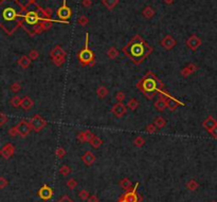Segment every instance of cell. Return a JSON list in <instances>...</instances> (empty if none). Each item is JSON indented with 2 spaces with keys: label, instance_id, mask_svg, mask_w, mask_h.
Masks as SVG:
<instances>
[{
  "label": "cell",
  "instance_id": "cell-55",
  "mask_svg": "<svg viewBox=\"0 0 217 202\" xmlns=\"http://www.w3.org/2000/svg\"><path fill=\"white\" fill-rule=\"evenodd\" d=\"M212 202H216V201H212Z\"/></svg>",
  "mask_w": 217,
  "mask_h": 202
},
{
  "label": "cell",
  "instance_id": "cell-46",
  "mask_svg": "<svg viewBox=\"0 0 217 202\" xmlns=\"http://www.w3.org/2000/svg\"><path fill=\"white\" fill-rule=\"evenodd\" d=\"M9 134L10 137H16L18 134V131H17V128H16V126L12 127V128L9 129Z\"/></svg>",
  "mask_w": 217,
  "mask_h": 202
},
{
  "label": "cell",
  "instance_id": "cell-26",
  "mask_svg": "<svg viewBox=\"0 0 217 202\" xmlns=\"http://www.w3.org/2000/svg\"><path fill=\"white\" fill-rule=\"evenodd\" d=\"M108 89L106 88L105 86H100L98 89H96V94L100 99H105V97L108 95Z\"/></svg>",
  "mask_w": 217,
  "mask_h": 202
},
{
  "label": "cell",
  "instance_id": "cell-21",
  "mask_svg": "<svg viewBox=\"0 0 217 202\" xmlns=\"http://www.w3.org/2000/svg\"><path fill=\"white\" fill-rule=\"evenodd\" d=\"M217 125V121L215 120L214 118H213L212 115L208 116V118H206V120L203 121V123H202V126H203L204 129H206V130H211V129L213 128V127H215Z\"/></svg>",
  "mask_w": 217,
  "mask_h": 202
},
{
  "label": "cell",
  "instance_id": "cell-32",
  "mask_svg": "<svg viewBox=\"0 0 217 202\" xmlns=\"http://www.w3.org/2000/svg\"><path fill=\"white\" fill-rule=\"evenodd\" d=\"M119 0H103V3L108 8L109 10H112L118 5Z\"/></svg>",
  "mask_w": 217,
  "mask_h": 202
},
{
  "label": "cell",
  "instance_id": "cell-5",
  "mask_svg": "<svg viewBox=\"0 0 217 202\" xmlns=\"http://www.w3.org/2000/svg\"><path fill=\"white\" fill-rule=\"evenodd\" d=\"M30 124H31V126H32L33 130L36 131V132H39V131L42 130V129L47 126L48 123H47V121L45 120V118H43L41 115H39V114H35V115H33L32 118H31Z\"/></svg>",
  "mask_w": 217,
  "mask_h": 202
},
{
  "label": "cell",
  "instance_id": "cell-23",
  "mask_svg": "<svg viewBox=\"0 0 217 202\" xmlns=\"http://www.w3.org/2000/svg\"><path fill=\"white\" fill-rule=\"evenodd\" d=\"M31 58L29 57V56H27V55H22L21 57L18 59V62H17V64L19 65L20 67H21L22 69H27V68H29L30 67V65H31Z\"/></svg>",
  "mask_w": 217,
  "mask_h": 202
},
{
  "label": "cell",
  "instance_id": "cell-36",
  "mask_svg": "<svg viewBox=\"0 0 217 202\" xmlns=\"http://www.w3.org/2000/svg\"><path fill=\"white\" fill-rule=\"evenodd\" d=\"M157 127H156V125L154 124V123H150V124H148L147 126H146V128H145V131L146 132H148V133H155L157 131Z\"/></svg>",
  "mask_w": 217,
  "mask_h": 202
},
{
  "label": "cell",
  "instance_id": "cell-4",
  "mask_svg": "<svg viewBox=\"0 0 217 202\" xmlns=\"http://www.w3.org/2000/svg\"><path fill=\"white\" fill-rule=\"evenodd\" d=\"M88 39H89V35L88 33H86V40H85V48L83 50H80L77 54V58L80 60V62L83 66H90L92 67L96 62H94V54L91 50L88 47Z\"/></svg>",
  "mask_w": 217,
  "mask_h": 202
},
{
  "label": "cell",
  "instance_id": "cell-28",
  "mask_svg": "<svg viewBox=\"0 0 217 202\" xmlns=\"http://www.w3.org/2000/svg\"><path fill=\"white\" fill-rule=\"evenodd\" d=\"M127 107L129 108L131 111H135L138 107H139V102L136 99H130L127 103Z\"/></svg>",
  "mask_w": 217,
  "mask_h": 202
},
{
  "label": "cell",
  "instance_id": "cell-42",
  "mask_svg": "<svg viewBox=\"0 0 217 202\" xmlns=\"http://www.w3.org/2000/svg\"><path fill=\"white\" fill-rule=\"evenodd\" d=\"M124 99H125V93H124L123 91H119V92L115 93V99H117L118 102L122 103V102L124 101Z\"/></svg>",
  "mask_w": 217,
  "mask_h": 202
},
{
  "label": "cell",
  "instance_id": "cell-15",
  "mask_svg": "<svg viewBox=\"0 0 217 202\" xmlns=\"http://www.w3.org/2000/svg\"><path fill=\"white\" fill-rule=\"evenodd\" d=\"M155 108H156L158 111H164L165 108H167L166 105V96L162 94H159L157 101L155 102Z\"/></svg>",
  "mask_w": 217,
  "mask_h": 202
},
{
  "label": "cell",
  "instance_id": "cell-51",
  "mask_svg": "<svg viewBox=\"0 0 217 202\" xmlns=\"http://www.w3.org/2000/svg\"><path fill=\"white\" fill-rule=\"evenodd\" d=\"M91 5V0H83V5L84 7H90Z\"/></svg>",
  "mask_w": 217,
  "mask_h": 202
},
{
  "label": "cell",
  "instance_id": "cell-30",
  "mask_svg": "<svg viewBox=\"0 0 217 202\" xmlns=\"http://www.w3.org/2000/svg\"><path fill=\"white\" fill-rule=\"evenodd\" d=\"M21 97H19L18 95H15V96H13L11 99V101H10V103H11V105L13 106V107L15 108H18L20 105H21Z\"/></svg>",
  "mask_w": 217,
  "mask_h": 202
},
{
  "label": "cell",
  "instance_id": "cell-10",
  "mask_svg": "<svg viewBox=\"0 0 217 202\" xmlns=\"http://www.w3.org/2000/svg\"><path fill=\"white\" fill-rule=\"evenodd\" d=\"M14 153H15V147L12 143H7L2 148L0 149V156L5 160L10 159L14 155Z\"/></svg>",
  "mask_w": 217,
  "mask_h": 202
},
{
  "label": "cell",
  "instance_id": "cell-37",
  "mask_svg": "<svg viewBox=\"0 0 217 202\" xmlns=\"http://www.w3.org/2000/svg\"><path fill=\"white\" fill-rule=\"evenodd\" d=\"M76 185H77V182H76L75 179L70 178L69 180L67 181V186H68V188L73 189V188H75V187H76Z\"/></svg>",
  "mask_w": 217,
  "mask_h": 202
},
{
  "label": "cell",
  "instance_id": "cell-1",
  "mask_svg": "<svg viewBox=\"0 0 217 202\" xmlns=\"http://www.w3.org/2000/svg\"><path fill=\"white\" fill-rule=\"evenodd\" d=\"M19 3L16 0H2L0 3V27L12 34L19 26L21 14L19 13Z\"/></svg>",
  "mask_w": 217,
  "mask_h": 202
},
{
  "label": "cell",
  "instance_id": "cell-7",
  "mask_svg": "<svg viewBox=\"0 0 217 202\" xmlns=\"http://www.w3.org/2000/svg\"><path fill=\"white\" fill-rule=\"evenodd\" d=\"M138 185H139V183H137V184H136V186L134 187L133 189H130V191H126V193L121 197L122 199H124L126 202H140V201H141V198H140L139 195L137 194Z\"/></svg>",
  "mask_w": 217,
  "mask_h": 202
},
{
  "label": "cell",
  "instance_id": "cell-34",
  "mask_svg": "<svg viewBox=\"0 0 217 202\" xmlns=\"http://www.w3.org/2000/svg\"><path fill=\"white\" fill-rule=\"evenodd\" d=\"M59 172H61L63 176L67 177L68 175L71 172V168H70L69 166H67V165H63L61 168H59Z\"/></svg>",
  "mask_w": 217,
  "mask_h": 202
},
{
  "label": "cell",
  "instance_id": "cell-45",
  "mask_svg": "<svg viewBox=\"0 0 217 202\" xmlns=\"http://www.w3.org/2000/svg\"><path fill=\"white\" fill-rule=\"evenodd\" d=\"M8 184H9V181L5 177H0V188H5V187L8 186Z\"/></svg>",
  "mask_w": 217,
  "mask_h": 202
},
{
  "label": "cell",
  "instance_id": "cell-52",
  "mask_svg": "<svg viewBox=\"0 0 217 202\" xmlns=\"http://www.w3.org/2000/svg\"><path fill=\"white\" fill-rule=\"evenodd\" d=\"M165 2H166V3H171V2H173V0H165Z\"/></svg>",
  "mask_w": 217,
  "mask_h": 202
},
{
  "label": "cell",
  "instance_id": "cell-9",
  "mask_svg": "<svg viewBox=\"0 0 217 202\" xmlns=\"http://www.w3.org/2000/svg\"><path fill=\"white\" fill-rule=\"evenodd\" d=\"M24 21H26V24H28V26L34 27V28L36 27V24H38L39 19H40L39 15L37 14V12H34V11L28 12V13L24 16Z\"/></svg>",
  "mask_w": 217,
  "mask_h": 202
},
{
  "label": "cell",
  "instance_id": "cell-54",
  "mask_svg": "<svg viewBox=\"0 0 217 202\" xmlns=\"http://www.w3.org/2000/svg\"><path fill=\"white\" fill-rule=\"evenodd\" d=\"M29 2H30V3H32V2L34 3V2H35V0H29Z\"/></svg>",
  "mask_w": 217,
  "mask_h": 202
},
{
  "label": "cell",
  "instance_id": "cell-48",
  "mask_svg": "<svg viewBox=\"0 0 217 202\" xmlns=\"http://www.w3.org/2000/svg\"><path fill=\"white\" fill-rule=\"evenodd\" d=\"M87 22H88V19H87L86 16H82V17L78 19V24H80V26H86Z\"/></svg>",
  "mask_w": 217,
  "mask_h": 202
},
{
  "label": "cell",
  "instance_id": "cell-29",
  "mask_svg": "<svg viewBox=\"0 0 217 202\" xmlns=\"http://www.w3.org/2000/svg\"><path fill=\"white\" fill-rule=\"evenodd\" d=\"M107 56H108L110 59H115V58L119 56V51H118L115 47H111L110 49L107 51Z\"/></svg>",
  "mask_w": 217,
  "mask_h": 202
},
{
  "label": "cell",
  "instance_id": "cell-16",
  "mask_svg": "<svg viewBox=\"0 0 217 202\" xmlns=\"http://www.w3.org/2000/svg\"><path fill=\"white\" fill-rule=\"evenodd\" d=\"M187 47H189L190 49L195 51V50L197 49L198 47H200V45H201V40H200V39L198 38L197 36L193 35V36H191L187 40Z\"/></svg>",
  "mask_w": 217,
  "mask_h": 202
},
{
  "label": "cell",
  "instance_id": "cell-11",
  "mask_svg": "<svg viewBox=\"0 0 217 202\" xmlns=\"http://www.w3.org/2000/svg\"><path fill=\"white\" fill-rule=\"evenodd\" d=\"M166 105H167V108H168L171 111H175L179 106H184V104L181 103L178 99H176L175 97H173L171 94H168L166 95Z\"/></svg>",
  "mask_w": 217,
  "mask_h": 202
},
{
  "label": "cell",
  "instance_id": "cell-25",
  "mask_svg": "<svg viewBox=\"0 0 217 202\" xmlns=\"http://www.w3.org/2000/svg\"><path fill=\"white\" fill-rule=\"evenodd\" d=\"M89 144L91 145V147H93V148H99V147H100L101 145L103 144V141H102V139L99 138L98 136H96V134H94L93 138L90 140Z\"/></svg>",
  "mask_w": 217,
  "mask_h": 202
},
{
  "label": "cell",
  "instance_id": "cell-20",
  "mask_svg": "<svg viewBox=\"0 0 217 202\" xmlns=\"http://www.w3.org/2000/svg\"><path fill=\"white\" fill-rule=\"evenodd\" d=\"M197 66L194 64H189L185 68H183L182 70H181V75L184 76V77H187V76H190L191 74H193L194 72L197 71Z\"/></svg>",
  "mask_w": 217,
  "mask_h": 202
},
{
  "label": "cell",
  "instance_id": "cell-22",
  "mask_svg": "<svg viewBox=\"0 0 217 202\" xmlns=\"http://www.w3.org/2000/svg\"><path fill=\"white\" fill-rule=\"evenodd\" d=\"M50 55H51V57H52V59L58 58V57H66V52L64 51L63 48H61V46H56L54 49H52Z\"/></svg>",
  "mask_w": 217,
  "mask_h": 202
},
{
  "label": "cell",
  "instance_id": "cell-35",
  "mask_svg": "<svg viewBox=\"0 0 217 202\" xmlns=\"http://www.w3.org/2000/svg\"><path fill=\"white\" fill-rule=\"evenodd\" d=\"M154 14H155L154 10H153L152 8H149V7L145 8V10L143 11V15L145 16L146 18H152L153 16H154Z\"/></svg>",
  "mask_w": 217,
  "mask_h": 202
},
{
  "label": "cell",
  "instance_id": "cell-2",
  "mask_svg": "<svg viewBox=\"0 0 217 202\" xmlns=\"http://www.w3.org/2000/svg\"><path fill=\"white\" fill-rule=\"evenodd\" d=\"M123 51L135 64H141L153 52V48L140 36H136L126 47H124Z\"/></svg>",
  "mask_w": 217,
  "mask_h": 202
},
{
  "label": "cell",
  "instance_id": "cell-49",
  "mask_svg": "<svg viewBox=\"0 0 217 202\" xmlns=\"http://www.w3.org/2000/svg\"><path fill=\"white\" fill-rule=\"evenodd\" d=\"M87 202H99V198H98V196H96V195H91V196H89V198H88Z\"/></svg>",
  "mask_w": 217,
  "mask_h": 202
},
{
  "label": "cell",
  "instance_id": "cell-14",
  "mask_svg": "<svg viewBox=\"0 0 217 202\" xmlns=\"http://www.w3.org/2000/svg\"><path fill=\"white\" fill-rule=\"evenodd\" d=\"M93 136L94 134L90 130H85V131H80L76 138H77V140L80 141V143H86V142L89 143L90 140L93 138Z\"/></svg>",
  "mask_w": 217,
  "mask_h": 202
},
{
  "label": "cell",
  "instance_id": "cell-41",
  "mask_svg": "<svg viewBox=\"0 0 217 202\" xmlns=\"http://www.w3.org/2000/svg\"><path fill=\"white\" fill-rule=\"evenodd\" d=\"M38 56H39V53H38V51H37V50H31L30 53H29V57L31 58V60L37 59V58H38Z\"/></svg>",
  "mask_w": 217,
  "mask_h": 202
},
{
  "label": "cell",
  "instance_id": "cell-44",
  "mask_svg": "<svg viewBox=\"0 0 217 202\" xmlns=\"http://www.w3.org/2000/svg\"><path fill=\"white\" fill-rule=\"evenodd\" d=\"M56 156L58 158H64L66 156V150L65 148H63V147H58V148L56 149Z\"/></svg>",
  "mask_w": 217,
  "mask_h": 202
},
{
  "label": "cell",
  "instance_id": "cell-13",
  "mask_svg": "<svg viewBox=\"0 0 217 202\" xmlns=\"http://www.w3.org/2000/svg\"><path fill=\"white\" fill-rule=\"evenodd\" d=\"M53 195V191L51 187H49L48 185H43L40 189L38 191V196L42 200H49Z\"/></svg>",
  "mask_w": 217,
  "mask_h": 202
},
{
  "label": "cell",
  "instance_id": "cell-50",
  "mask_svg": "<svg viewBox=\"0 0 217 202\" xmlns=\"http://www.w3.org/2000/svg\"><path fill=\"white\" fill-rule=\"evenodd\" d=\"M57 202H73V201H72V200L70 199L69 197H67V196H64V197L61 198L59 201H57Z\"/></svg>",
  "mask_w": 217,
  "mask_h": 202
},
{
  "label": "cell",
  "instance_id": "cell-53",
  "mask_svg": "<svg viewBox=\"0 0 217 202\" xmlns=\"http://www.w3.org/2000/svg\"><path fill=\"white\" fill-rule=\"evenodd\" d=\"M118 202H126V201H125V200H124V199H122V198H120L119 201H118Z\"/></svg>",
  "mask_w": 217,
  "mask_h": 202
},
{
  "label": "cell",
  "instance_id": "cell-33",
  "mask_svg": "<svg viewBox=\"0 0 217 202\" xmlns=\"http://www.w3.org/2000/svg\"><path fill=\"white\" fill-rule=\"evenodd\" d=\"M145 144V140H144L142 137H137V138L134 140V145L135 146H137V147H142L143 145Z\"/></svg>",
  "mask_w": 217,
  "mask_h": 202
},
{
  "label": "cell",
  "instance_id": "cell-39",
  "mask_svg": "<svg viewBox=\"0 0 217 202\" xmlns=\"http://www.w3.org/2000/svg\"><path fill=\"white\" fill-rule=\"evenodd\" d=\"M20 89H21V85H20L18 82H15L11 85V90L13 91V92L17 93L18 91H20Z\"/></svg>",
  "mask_w": 217,
  "mask_h": 202
},
{
  "label": "cell",
  "instance_id": "cell-24",
  "mask_svg": "<svg viewBox=\"0 0 217 202\" xmlns=\"http://www.w3.org/2000/svg\"><path fill=\"white\" fill-rule=\"evenodd\" d=\"M120 186L122 187L123 189H125L126 191H130V189H133V183H131V181L129 180L128 178H124L122 179L121 181H120Z\"/></svg>",
  "mask_w": 217,
  "mask_h": 202
},
{
  "label": "cell",
  "instance_id": "cell-31",
  "mask_svg": "<svg viewBox=\"0 0 217 202\" xmlns=\"http://www.w3.org/2000/svg\"><path fill=\"white\" fill-rule=\"evenodd\" d=\"M198 186H199V184H198L194 179H191V180L187 183V188L190 189V191H196V189L198 188Z\"/></svg>",
  "mask_w": 217,
  "mask_h": 202
},
{
  "label": "cell",
  "instance_id": "cell-19",
  "mask_svg": "<svg viewBox=\"0 0 217 202\" xmlns=\"http://www.w3.org/2000/svg\"><path fill=\"white\" fill-rule=\"evenodd\" d=\"M33 106H34V102H33V99H31L30 96L22 97L20 107H21L24 111H29V110H31L33 108Z\"/></svg>",
  "mask_w": 217,
  "mask_h": 202
},
{
  "label": "cell",
  "instance_id": "cell-17",
  "mask_svg": "<svg viewBox=\"0 0 217 202\" xmlns=\"http://www.w3.org/2000/svg\"><path fill=\"white\" fill-rule=\"evenodd\" d=\"M161 45H162L166 50H171L174 47H175V45H176V40H175L171 36L167 35V36H165L164 38L162 39Z\"/></svg>",
  "mask_w": 217,
  "mask_h": 202
},
{
  "label": "cell",
  "instance_id": "cell-47",
  "mask_svg": "<svg viewBox=\"0 0 217 202\" xmlns=\"http://www.w3.org/2000/svg\"><path fill=\"white\" fill-rule=\"evenodd\" d=\"M209 132H210V134L213 137L214 139H217V125L215 127H213L211 130H209Z\"/></svg>",
  "mask_w": 217,
  "mask_h": 202
},
{
  "label": "cell",
  "instance_id": "cell-38",
  "mask_svg": "<svg viewBox=\"0 0 217 202\" xmlns=\"http://www.w3.org/2000/svg\"><path fill=\"white\" fill-rule=\"evenodd\" d=\"M78 196H80V198L82 200H88V198H89V193H88V191H86V189H82V191L78 193Z\"/></svg>",
  "mask_w": 217,
  "mask_h": 202
},
{
  "label": "cell",
  "instance_id": "cell-12",
  "mask_svg": "<svg viewBox=\"0 0 217 202\" xmlns=\"http://www.w3.org/2000/svg\"><path fill=\"white\" fill-rule=\"evenodd\" d=\"M111 112H112L117 118H122V116L126 113V106L124 105L123 103L118 102L117 104H115V105L112 106V108H111Z\"/></svg>",
  "mask_w": 217,
  "mask_h": 202
},
{
  "label": "cell",
  "instance_id": "cell-3",
  "mask_svg": "<svg viewBox=\"0 0 217 202\" xmlns=\"http://www.w3.org/2000/svg\"><path fill=\"white\" fill-rule=\"evenodd\" d=\"M138 89L143 93L147 99H153L157 93H162L164 90L163 83L150 71L146 72V74L137 83L136 85Z\"/></svg>",
  "mask_w": 217,
  "mask_h": 202
},
{
  "label": "cell",
  "instance_id": "cell-40",
  "mask_svg": "<svg viewBox=\"0 0 217 202\" xmlns=\"http://www.w3.org/2000/svg\"><path fill=\"white\" fill-rule=\"evenodd\" d=\"M9 121V118L5 113H2V112H0V127L3 126L5 123Z\"/></svg>",
  "mask_w": 217,
  "mask_h": 202
},
{
  "label": "cell",
  "instance_id": "cell-6",
  "mask_svg": "<svg viewBox=\"0 0 217 202\" xmlns=\"http://www.w3.org/2000/svg\"><path fill=\"white\" fill-rule=\"evenodd\" d=\"M16 128H17L18 134H19L21 138H26L29 133H30L32 126H31L30 122H27L26 120H21L16 125Z\"/></svg>",
  "mask_w": 217,
  "mask_h": 202
},
{
  "label": "cell",
  "instance_id": "cell-27",
  "mask_svg": "<svg viewBox=\"0 0 217 202\" xmlns=\"http://www.w3.org/2000/svg\"><path fill=\"white\" fill-rule=\"evenodd\" d=\"M154 124L156 125V127L158 129H161V128H163L165 125H166V121L164 120V118H163V116H157V118H155V121H154Z\"/></svg>",
  "mask_w": 217,
  "mask_h": 202
},
{
  "label": "cell",
  "instance_id": "cell-43",
  "mask_svg": "<svg viewBox=\"0 0 217 202\" xmlns=\"http://www.w3.org/2000/svg\"><path fill=\"white\" fill-rule=\"evenodd\" d=\"M65 58L66 57H58V58H54V59H53V62H54V65L55 66H57V67H61V65L64 64V62H65Z\"/></svg>",
  "mask_w": 217,
  "mask_h": 202
},
{
  "label": "cell",
  "instance_id": "cell-18",
  "mask_svg": "<svg viewBox=\"0 0 217 202\" xmlns=\"http://www.w3.org/2000/svg\"><path fill=\"white\" fill-rule=\"evenodd\" d=\"M82 161L84 162L87 166H91L92 164L94 163V161H96V156H94L91 151H86V153L83 155Z\"/></svg>",
  "mask_w": 217,
  "mask_h": 202
},
{
  "label": "cell",
  "instance_id": "cell-8",
  "mask_svg": "<svg viewBox=\"0 0 217 202\" xmlns=\"http://www.w3.org/2000/svg\"><path fill=\"white\" fill-rule=\"evenodd\" d=\"M56 15H57V17L61 20H67L71 17V15H72L71 9L67 7L66 0H64L63 5H61V8H58V10H57V12H56Z\"/></svg>",
  "mask_w": 217,
  "mask_h": 202
}]
</instances>
